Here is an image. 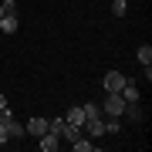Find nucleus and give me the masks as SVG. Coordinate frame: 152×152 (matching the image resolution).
Listing matches in <instances>:
<instances>
[{
    "instance_id": "f257e3e1",
    "label": "nucleus",
    "mask_w": 152,
    "mask_h": 152,
    "mask_svg": "<svg viewBox=\"0 0 152 152\" xmlns=\"http://www.w3.org/2000/svg\"><path fill=\"white\" fill-rule=\"evenodd\" d=\"M81 132H88L91 139L105 135V115H102V112H91V115H85V122H81Z\"/></svg>"
},
{
    "instance_id": "f03ea898",
    "label": "nucleus",
    "mask_w": 152,
    "mask_h": 152,
    "mask_svg": "<svg viewBox=\"0 0 152 152\" xmlns=\"http://www.w3.org/2000/svg\"><path fill=\"white\" fill-rule=\"evenodd\" d=\"M37 145H41V152H58V149H61V135L48 129L44 135H37Z\"/></svg>"
},
{
    "instance_id": "7ed1b4c3",
    "label": "nucleus",
    "mask_w": 152,
    "mask_h": 152,
    "mask_svg": "<svg viewBox=\"0 0 152 152\" xmlns=\"http://www.w3.org/2000/svg\"><path fill=\"white\" fill-rule=\"evenodd\" d=\"M102 85H105V91H122V85H125V75H118V71H108Z\"/></svg>"
},
{
    "instance_id": "20e7f679",
    "label": "nucleus",
    "mask_w": 152,
    "mask_h": 152,
    "mask_svg": "<svg viewBox=\"0 0 152 152\" xmlns=\"http://www.w3.org/2000/svg\"><path fill=\"white\" fill-rule=\"evenodd\" d=\"M24 129H27L31 135L37 139V135H44V132H48V118H41V115H34V118H31L27 125H24Z\"/></svg>"
},
{
    "instance_id": "39448f33",
    "label": "nucleus",
    "mask_w": 152,
    "mask_h": 152,
    "mask_svg": "<svg viewBox=\"0 0 152 152\" xmlns=\"http://www.w3.org/2000/svg\"><path fill=\"white\" fill-rule=\"evenodd\" d=\"M118 95L125 98V102H139V98H142L139 85H135V81H129V78H125V85H122V91H118Z\"/></svg>"
},
{
    "instance_id": "423d86ee",
    "label": "nucleus",
    "mask_w": 152,
    "mask_h": 152,
    "mask_svg": "<svg viewBox=\"0 0 152 152\" xmlns=\"http://www.w3.org/2000/svg\"><path fill=\"white\" fill-rule=\"evenodd\" d=\"M0 31H4V34H14L17 31V14L14 10H4V14H0Z\"/></svg>"
},
{
    "instance_id": "0eeeda50",
    "label": "nucleus",
    "mask_w": 152,
    "mask_h": 152,
    "mask_svg": "<svg viewBox=\"0 0 152 152\" xmlns=\"http://www.w3.org/2000/svg\"><path fill=\"white\" fill-rule=\"evenodd\" d=\"M64 122H71V125H81V122H85V108H81V105H71V108L64 112Z\"/></svg>"
},
{
    "instance_id": "6e6552de",
    "label": "nucleus",
    "mask_w": 152,
    "mask_h": 152,
    "mask_svg": "<svg viewBox=\"0 0 152 152\" xmlns=\"http://www.w3.org/2000/svg\"><path fill=\"white\" fill-rule=\"evenodd\" d=\"M7 135H10V139H24V135H27V129H24L20 122L10 118V122H7Z\"/></svg>"
},
{
    "instance_id": "1a4fd4ad",
    "label": "nucleus",
    "mask_w": 152,
    "mask_h": 152,
    "mask_svg": "<svg viewBox=\"0 0 152 152\" xmlns=\"http://www.w3.org/2000/svg\"><path fill=\"white\" fill-rule=\"evenodd\" d=\"M71 145H75V152H91V149H95V142H91V139H85V135H78Z\"/></svg>"
},
{
    "instance_id": "9d476101",
    "label": "nucleus",
    "mask_w": 152,
    "mask_h": 152,
    "mask_svg": "<svg viewBox=\"0 0 152 152\" xmlns=\"http://www.w3.org/2000/svg\"><path fill=\"white\" fill-rule=\"evenodd\" d=\"M135 58H139V64H152V48H149V44H142V48L135 51Z\"/></svg>"
},
{
    "instance_id": "9b49d317",
    "label": "nucleus",
    "mask_w": 152,
    "mask_h": 152,
    "mask_svg": "<svg viewBox=\"0 0 152 152\" xmlns=\"http://www.w3.org/2000/svg\"><path fill=\"white\" fill-rule=\"evenodd\" d=\"M112 14L115 17H125V14H129V4H125V0H115V4H112Z\"/></svg>"
},
{
    "instance_id": "f8f14e48",
    "label": "nucleus",
    "mask_w": 152,
    "mask_h": 152,
    "mask_svg": "<svg viewBox=\"0 0 152 152\" xmlns=\"http://www.w3.org/2000/svg\"><path fill=\"white\" fill-rule=\"evenodd\" d=\"M118 129H122V118L108 115V118H105V132H118Z\"/></svg>"
},
{
    "instance_id": "ddd939ff",
    "label": "nucleus",
    "mask_w": 152,
    "mask_h": 152,
    "mask_svg": "<svg viewBox=\"0 0 152 152\" xmlns=\"http://www.w3.org/2000/svg\"><path fill=\"white\" fill-rule=\"evenodd\" d=\"M7 139H10V135H7V129H4V125H0V145H7Z\"/></svg>"
},
{
    "instance_id": "4468645a",
    "label": "nucleus",
    "mask_w": 152,
    "mask_h": 152,
    "mask_svg": "<svg viewBox=\"0 0 152 152\" xmlns=\"http://www.w3.org/2000/svg\"><path fill=\"white\" fill-rule=\"evenodd\" d=\"M0 108H7V98H4V91H0Z\"/></svg>"
},
{
    "instance_id": "2eb2a0df",
    "label": "nucleus",
    "mask_w": 152,
    "mask_h": 152,
    "mask_svg": "<svg viewBox=\"0 0 152 152\" xmlns=\"http://www.w3.org/2000/svg\"><path fill=\"white\" fill-rule=\"evenodd\" d=\"M0 14H4V4H0Z\"/></svg>"
}]
</instances>
